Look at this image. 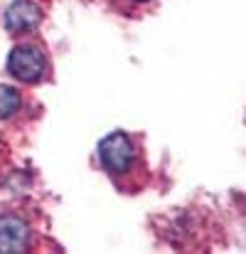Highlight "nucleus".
Masks as SVG:
<instances>
[{"label": "nucleus", "instance_id": "2", "mask_svg": "<svg viewBox=\"0 0 246 254\" xmlns=\"http://www.w3.org/2000/svg\"><path fill=\"white\" fill-rule=\"evenodd\" d=\"M7 74L20 82V84H42L45 79H49L52 72V62H49V52L40 45V42H20L10 50L7 55Z\"/></svg>", "mask_w": 246, "mask_h": 254}, {"label": "nucleus", "instance_id": "4", "mask_svg": "<svg viewBox=\"0 0 246 254\" xmlns=\"http://www.w3.org/2000/svg\"><path fill=\"white\" fill-rule=\"evenodd\" d=\"M42 22V7L35 0H12L2 15V25L10 35L20 37L35 32Z\"/></svg>", "mask_w": 246, "mask_h": 254}, {"label": "nucleus", "instance_id": "5", "mask_svg": "<svg viewBox=\"0 0 246 254\" xmlns=\"http://www.w3.org/2000/svg\"><path fill=\"white\" fill-rule=\"evenodd\" d=\"M22 109H25V96L15 86L0 84V121L15 119Z\"/></svg>", "mask_w": 246, "mask_h": 254}, {"label": "nucleus", "instance_id": "6", "mask_svg": "<svg viewBox=\"0 0 246 254\" xmlns=\"http://www.w3.org/2000/svg\"><path fill=\"white\" fill-rule=\"evenodd\" d=\"M133 5H146V2H153V0H131Z\"/></svg>", "mask_w": 246, "mask_h": 254}, {"label": "nucleus", "instance_id": "3", "mask_svg": "<svg viewBox=\"0 0 246 254\" xmlns=\"http://www.w3.org/2000/svg\"><path fill=\"white\" fill-rule=\"evenodd\" d=\"M35 247V230L32 222L12 207L0 210V254L30 252Z\"/></svg>", "mask_w": 246, "mask_h": 254}, {"label": "nucleus", "instance_id": "1", "mask_svg": "<svg viewBox=\"0 0 246 254\" xmlns=\"http://www.w3.org/2000/svg\"><path fill=\"white\" fill-rule=\"evenodd\" d=\"M98 163L113 185L123 192H138L148 185L150 173L138 136L113 131L98 143Z\"/></svg>", "mask_w": 246, "mask_h": 254}]
</instances>
